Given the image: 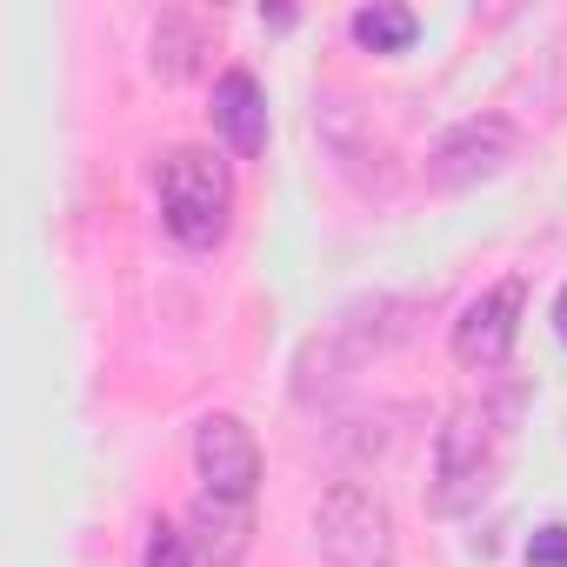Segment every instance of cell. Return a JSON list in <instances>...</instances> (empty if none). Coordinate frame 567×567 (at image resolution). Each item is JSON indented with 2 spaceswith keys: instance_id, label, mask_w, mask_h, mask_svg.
I'll list each match as a JSON object with an SVG mask.
<instances>
[{
  "instance_id": "1",
  "label": "cell",
  "mask_w": 567,
  "mask_h": 567,
  "mask_svg": "<svg viewBox=\"0 0 567 567\" xmlns=\"http://www.w3.org/2000/svg\"><path fill=\"white\" fill-rule=\"evenodd\" d=\"M514 421H520V394L501 388V394H481V401H461L441 434H434V507L441 514H461L474 507L501 461H507V441H514Z\"/></svg>"
},
{
  "instance_id": "2",
  "label": "cell",
  "mask_w": 567,
  "mask_h": 567,
  "mask_svg": "<svg viewBox=\"0 0 567 567\" xmlns=\"http://www.w3.org/2000/svg\"><path fill=\"white\" fill-rule=\"evenodd\" d=\"M154 181H161V220H167L174 240L214 247L227 234V214H234V174H227V161H214L207 147H174Z\"/></svg>"
},
{
  "instance_id": "3",
  "label": "cell",
  "mask_w": 567,
  "mask_h": 567,
  "mask_svg": "<svg viewBox=\"0 0 567 567\" xmlns=\"http://www.w3.org/2000/svg\"><path fill=\"white\" fill-rule=\"evenodd\" d=\"M315 540L334 567H394V507L368 481H334L315 507Z\"/></svg>"
},
{
  "instance_id": "4",
  "label": "cell",
  "mask_w": 567,
  "mask_h": 567,
  "mask_svg": "<svg viewBox=\"0 0 567 567\" xmlns=\"http://www.w3.org/2000/svg\"><path fill=\"white\" fill-rule=\"evenodd\" d=\"M394 315H408V308L374 301V308H348L328 334H315V341H308V354H301V394L348 381L368 354H381L388 341H401V334H408V321H394Z\"/></svg>"
},
{
  "instance_id": "5",
  "label": "cell",
  "mask_w": 567,
  "mask_h": 567,
  "mask_svg": "<svg viewBox=\"0 0 567 567\" xmlns=\"http://www.w3.org/2000/svg\"><path fill=\"white\" fill-rule=\"evenodd\" d=\"M514 154H520V134H514V121L507 114H467L461 127H447L441 134V147L427 154V181L434 187H474V181H494V174H507L514 167Z\"/></svg>"
},
{
  "instance_id": "6",
  "label": "cell",
  "mask_w": 567,
  "mask_h": 567,
  "mask_svg": "<svg viewBox=\"0 0 567 567\" xmlns=\"http://www.w3.org/2000/svg\"><path fill=\"white\" fill-rule=\"evenodd\" d=\"M194 467H200V494L214 501H254L260 487V441L240 414H207L194 427Z\"/></svg>"
},
{
  "instance_id": "7",
  "label": "cell",
  "mask_w": 567,
  "mask_h": 567,
  "mask_svg": "<svg viewBox=\"0 0 567 567\" xmlns=\"http://www.w3.org/2000/svg\"><path fill=\"white\" fill-rule=\"evenodd\" d=\"M520 308H527V288L520 280H494L487 295H474L454 321V361L474 368V374H494L507 368L514 341H520Z\"/></svg>"
},
{
  "instance_id": "8",
  "label": "cell",
  "mask_w": 567,
  "mask_h": 567,
  "mask_svg": "<svg viewBox=\"0 0 567 567\" xmlns=\"http://www.w3.org/2000/svg\"><path fill=\"white\" fill-rule=\"evenodd\" d=\"M214 127L240 161H254L267 147V94H260V81L247 68H227L214 81Z\"/></svg>"
},
{
  "instance_id": "9",
  "label": "cell",
  "mask_w": 567,
  "mask_h": 567,
  "mask_svg": "<svg viewBox=\"0 0 567 567\" xmlns=\"http://www.w3.org/2000/svg\"><path fill=\"white\" fill-rule=\"evenodd\" d=\"M194 554L207 560V567H240V554H247V507L240 501H214V494H200L194 501Z\"/></svg>"
},
{
  "instance_id": "10",
  "label": "cell",
  "mask_w": 567,
  "mask_h": 567,
  "mask_svg": "<svg viewBox=\"0 0 567 567\" xmlns=\"http://www.w3.org/2000/svg\"><path fill=\"white\" fill-rule=\"evenodd\" d=\"M200 48H207V34H200L194 14H161L154 21V74L161 81H187L194 61H200Z\"/></svg>"
},
{
  "instance_id": "11",
  "label": "cell",
  "mask_w": 567,
  "mask_h": 567,
  "mask_svg": "<svg viewBox=\"0 0 567 567\" xmlns=\"http://www.w3.org/2000/svg\"><path fill=\"white\" fill-rule=\"evenodd\" d=\"M414 34H421V21H414V8H401V0H374V8L354 14V41L368 54H401Z\"/></svg>"
},
{
  "instance_id": "12",
  "label": "cell",
  "mask_w": 567,
  "mask_h": 567,
  "mask_svg": "<svg viewBox=\"0 0 567 567\" xmlns=\"http://www.w3.org/2000/svg\"><path fill=\"white\" fill-rule=\"evenodd\" d=\"M147 567H200V554H194V540L181 534V527H154L147 534Z\"/></svg>"
},
{
  "instance_id": "13",
  "label": "cell",
  "mask_w": 567,
  "mask_h": 567,
  "mask_svg": "<svg viewBox=\"0 0 567 567\" xmlns=\"http://www.w3.org/2000/svg\"><path fill=\"white\" fill-rule=\"evenodd\" d=\"M527 567H567V527H540L527 540Z\"/></svg>"
},
{
  "instance_id": "14",
  "label": "cell",
  "mask_w": 567,
  "mask_h": 567,
  "mask_svg": "<svg viewBox=\"0 0 567 567\" xmlns=\"http://www.w3.org/2000/svg\"><path fill=\"white\" fill-rule=\"evenodd\" d=\"M554 334H560V341H567V288H560V295H554Z\"/></svg>"
},
{
  "instance_id": "15",
  "label": "cell",
  "mask_w": 567,
  "mask_h": 567,
  "mask_svg": "<svg viewBox=\"0 0 567 567\" xmlns=\"http://www.w3.org/2000/svg\"><path fill=\"white\" fill-rule=\"evenodd\" d=\"M200 567H207V560H200Z\"/></svg>"
}]
</instances>
